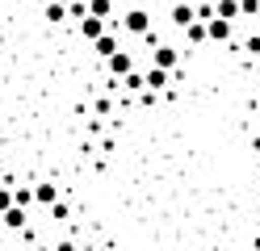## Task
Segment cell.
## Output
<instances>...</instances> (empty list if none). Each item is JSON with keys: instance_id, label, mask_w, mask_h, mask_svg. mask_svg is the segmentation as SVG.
I'll return each instance as SVG.
<instances>
[{"instance_id": "obj_1", "label": "cell", "mask_w": 260, "mask_h": 251, "mask_svg": "<svg viewBox=\"0 0 260 251\" xmlns=\"http://www.w3.org/2000/svg\"><path fill=\"white\" fill-rule=\"evenodd\" d=\"M101 63H105L109 80H122L126 71H135V50H122V46H118V50H113L109 59H101Z\"/></svg>"}, {"instance_id": "obj_2", "label": "cell", "mask_w": 260, "mask_h": 251, "mask_svg": "<svg viewBox=\"0 0 260 251\" xmlns=\"http://www.w3.org/2000/svg\"><path fill=\"white\" fill-rule=\"evenodd\" d=\"M122 29H126V33H135V38H143V33L151 29V13H147V9H139V5H135V9H126V13H122Z\"/></svg>"}, {"instance_id": "obj_3", "label": "cell", "mask_w": 260, "mask_h": 251, "mask_svg": "<svg viewBox=\"0 0 260 251\" xmlns=\"http://www.w3.org/2000/svg\"><path fill=\"white\" fill-rule=\"evenodd\" d=\"M151 67H164V71H176V67H181V50H176L172 42H159V46H151Z\"/></svg>"}, {"instance_id": "obj_4", "label": "cell", "mask_w": 260, "mask_h": 251, "mask_svg": "<svg viewBox=\"0 0 260 251\" xmlns=\"http://www.w3.org/2000/svg\"><path fill=\"white\" fill-rule=\"evenodd\" d=\"M231 29H235V21H226V17H210V21H206V42L226 46V42H231Z\"/></svg>"}, {"instance_id": "obj_5", "label": "cell", "mask_w": 260, "mask_h": 251, "mask_svg": "<svg viewBox=\"0 0 260 251\" xmlns=\"http://www.w3.org/2000/svg\"><path fill=\"white\" fill-rule=\"evenodd\" d=\"M143 88H147V92H168L172 88V71H164V67H147V71H143Z\"/></svg>"}, {"instance_id": "obj_6", "label": "cell", "mask_w": 260, "mask_h": 251, "mask_svg": "<svg viewBox=\"0 0 260 251\" xmlns=\"http://www.w3.org/2000/svg\"><path fill=\"white\" fill-rule=\"evenodd\" d=\"M109 29V21H105V17H80V38H88V42H96V38H101V33Z\"/></svg>"}, {"instance_id": "obj_7", "label": "cell", "mask_w": 260, "mask_h": 251, "mask_svg": "<svg viewBox=\"0 0 260 251\" xmlns=\"http://www.w3.org/2000/svg\"><path fill=\"white\" fill-rule=\"evenodd\" d=\"M198 21V5H185V0H176L172 5V25L176 29H185V25H193Z\"/></svg>"}, {"instance_id": "obj_8", "label": "cell", "mask_w": 260, "mask_h": 251, "mask_svg": "<svg viewBox=\"0 0 260 251\" xmlns=\"http://www.w3.org/2000/svg\"><path fill=\"white\" fill-rule=\"evenodd\" d=\"M0 222H5L9 230H25L29 226V213H25V205H9L5 213H0Z\"/></svg>"}, {"instance_id": "obj_9", "label": "cell", "mask_w": 260, "mask_h": 251, "mask_svg": "<svg viewBox=\"0 0 260 251\" xmlns=\"http://www.w3.org/2000/svg\"><path fill=\"white\" fill-rule=\"evenodd\" d=\"M29 189H34L38 205H55V201H59V184H51V180H38V184H29Z\"/></svg>"}, {"instance_id": "obj_10", "label": "cell", "mask_w": 260, "mask_h": 251, "mask_svg": "<svg viewBox=\"0 0 260 251\" xmlns=\"http://www.w3.org/2000/svg\"><path fill=\"white\" fill-rule=\"evenodd\" d=\"M92 50H96V55H101V59H109V55H113V50H118V33H113V29H105V33H101V38H96V42H92Z\"/></svg>"}, {"instance_id": "obj_11", "label": "cell", "mask_w": 260, "mask_h": 251, "mask_svg": "<svg viewBox=\"0 0 260 251\" xmlns=\"http://www.w3.org/2000/svg\"><path fill=\"white\" fill-rule=\"evenodd\" d=\"M118 88H122L126 96H139V92H143V71H126V76L118 80Z\"/></svg>"}, {"instance_id": "obj_12", "label": "cell", "mask_w": 260, "mask_h": 251, "mask_svg": "<svg viewBox=\"0 0 260 251\" xmlns=\"http://www.w3.org/2000/svg\"><path fill=\"white\" fill-rule=\"evenodd\" d=\"M42 17H46L51 25H63V21H68V5H59V0H51V5L42 9Z\"/></svg>"}, {"instance_id": "obj_13", "label": "cell", "mask_w": 260, "mask_h": 251, "mask_svg": "<svg viewBox=\"0 0 260 251\" xmlns=\"http://www.w3.org/2000/svg\"><path fill=\"white\" fill-rule=\"evenodd\" d=\"M214 17H226V21H235V17H239V0H214Z\"/></svg>"}, {"instance_id": "obj_14", "label": "cell", "mask_w": 260, "mask_h": 251, "mask_svg": "<svg viewBox=\"0 0 260 251\" xmlns=\"http://www.w3.org/2000/svg\"><path fill=\"white\" fill-rule=\"evenodd\" d=\"M185 42H189V46H202V42H206V21L185 25Z\"/></svg>"}, {"instance_id": "obj_15", "label": "cell", "mask_w": 260, "mask_h": 251, "mask_svg": "<svg viewBox=\"0 0 260 251\" xmlns=\"http://www.w3.org/2000/svg\"><path fill=\"white\" fill-rule=\"evenodd\" d=\"M88 13H92V17H105V21H109V17H113V0H88Z\"/></svg>"}, {"instance_id": "obj_16", "label": "cell", "mask_w": 260, "mask_h": 251, "mask_svg": "<svg viewBox=\"0 0 260 251\" xmlns=\"http://www.w3.org/2000/svg\"><path fill=\"white\" fill-rule=\"evenodd\" d=\"M46 209H51V222H68L72 218V209L63 205V201H55V205H46Z\"/></svg>"}, {"instance_id": "obj_17", "label": "cell", "mask_w": 260, "mask_h": 251, "mask_svg": "<svg viewBox=\"0 0 260 251\" xmlns=\"http://www.w3.org/2000/svg\"><path fill=\"white\" fill-rule=\"evenodd\" d=\"M243 55L260 59V33H252V38H243Z\"/></svg>"}, {"instance_id": "obj_18", "label": "cell", "mask_w": 260, "mask_h": 251, "mask_svg": "<svg viewBox=\"0 0 260 251\" xmlns=\"http://www.w3.org/2000/svg\"><path fill=\"white\" fill-rule=\"evenodd\" d=\"M68 17H76V21H80V17H88V0H72V5H68Z\"/></svg>"}, {"instance_id": "obj_19", "label": "cell", "mask_w": 260, "mask_h": 251, "mask_svg": "<svg viewBox=\"0 0 260 251\" xmlns=\"http://www.w3.org/2000/svg\"><path fill=\"white\" fill-rule=\"evenodd\" d=\"M13 205V184H5V180H0V213H5Z\"/></svg>"}, {"instance_id": "obj_20", "label": "cell", "mask_w": 260, "mask_h": 251, "mask_svg": "<svg viewBox=\"0 0 260 251\" xmlns=\"http://www.w3.org/2000/svg\"><path fill=\"white\" fill-rule=\"evenodd\" d=\"M260 13V0H239V17H256Z\"/></svg>"}, {"instance_id": "obj_21", "label": "cell", "mask_w": 260, "mask_h": 251, "mask_svg": "<svg viewBox=\"0 0 260 251\" xmlns=\"http://www.w3.org/2000/svg\"><path fill=\"white\" fill-rule=\"evenodd\" d=\"M96 113H101V117H109V113H113V100H109V92H101V96H96Z\"/></svg>"}, {"instance_id": "obj_22", "label": "cell", "mask_w": 260, "mask_h": 251, "mask_svg": "<svg viewBox=\"0 0 260 251\" xmlns=\"http://www.w3.org/2000/svg\"><path fill=\"white\" fill-rule=\"evenodd\" d=\"M55 251H76V243H72V239H68V243H59V247H55Z\"/></svg>"}, {"instance_id": "obj_23", "label": "cell", "mask_w": 260, "mask_h": 251, "mask_svg": "<svg viewBox=\"0 0 260 251\" xmlns=\"http://www.w3.org/2000/svg\"><path fill=\"white\" fill-rule=\"evenodd\" d=\"M59 5H72V0H59Z\"/></svg>"}, {"instance_id": "obj_24", "label": "cell", "mask_w": 260, "mask_h": 251, "mask_svg": "<svg viewBox=\"0 0 260 251\" xmlns=\"http://www.w3.org/2000/svg\"><path fill=\"white\" fill-rule=\"evenodd\" d=\"M210 5H214V0H210Z\"/></svg>"}]
</instances>
